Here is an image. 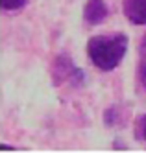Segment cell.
<instances>
[{
  "label": "cell",
  "instance_id": "obj_5",
  "mask_svg": "<svg viewBox=\"0 0 146 153\" xmlns=\"http://www.w3.org/2000/svg\"><path fill=\"white\" fill-rule=\"evenodd\" d=\"M135 135H137L139 140L146 142V114L137 116V120H135Z\"/></svg>",
  "mask_w": 146,
  "mask_h": 153
},
{
  "label": "cell",
  "instance_id": "obj_8",
  "mask_svg": "<svg viewBox=\"0 0 146 153\" xmlns=\"http://www.w3.org/2000/svg\"><path fill=\"white\" fill-rule=\"evenodd\" d=\"M139 53H141V57H146V33H144V37L141 39V45H139Z\"/></svg>",
  "mask_w": 146,
  "mask_h": 153
},
{
  "label": "cell",
  "instance_id": "obj_6",
  "mask_svg": "<svg viewBox=\"0 0 146 153\" xmlns=\"http://www.w3.org/2000/svg\"><path fill=\"white\" fill-rule=\"evenodd\" d=\"M26 4V0H2V7L6 11H15V9H20Z\"/></svg>",
  "mask_w": 146,
  "mask_h": 153
},
{
  "label": "cell",
  "instance_id": "obj_2",
  "mask_svg": "<svg viewBox=\"0 0 146 153\" xmlns=\"http://www.w3.org/2000/svg\"><path fill=\"white\" fill-rule=\"evenodd\" d=\"M52 76H54V85H61L69 79L74 87L83 83V72L74 67L69 56H58L52 67Z\"/></svg>",
  "mask_w": 146,
  "mask_h": 153
},
{
  "label": "cell",
  "instance_id": "obj_1",
  "mask_svg": "<svg viewBox=\"0 0 146 153\" xmlns=\"http://www.w3.org/2000/svg\"><path fill=\"white\" fill-rule=\"evenodd\" d=\"M126 50H128V37L124 33L96 35L93 39H89L87 42V53L91 57L93 65L106 72L118 67Z\"/></svg>",
  "mask_w": 146,
  "mask_h": 153
},
{
  "label": "cell",
  "instance_id": "obj_7",
  "mask_svg": "<svg viewBox=\"0 0 146 153\" xmlns=\"http://www.w3.org/2000/svg\"><path fill=\"white\" fill-rule=\"evenodd\" d=\"M137 76H139V83L142 85V89L146 91V57H142V61H141V65H139Z\"/></svg>",
  "mask_w": 146,
  "mask_h": 153
},
{
  "label": "cell",
  "instance_id": "obj_3",
  "mask_svg": "<svg viewBox=\"0 0 146 153\" xmlns=\"http://www.w3.org/2000/svg\"><path fill=\"white\" fill-rule=\"evenodd\" d=\"M107 15H109V9H107L104 0H89V2L85 4V7H83L85 22L93 24V26L102 24L104 20L107 19Z\"/></svg>",
  "mask_w": 146,
  "mask_h": 153
},
{
  "label": "cell",
  "instance_id": "obj_4",
  "mask_svg": "<svg viewBox=\"0 0 146 153\" xmlns=\"http://www.w3.org/2000/svg\"><path fill=\"white\" fill-rule=\"evenodd\" d=\"M124 15L131 24H146V0H124Z\"/></svg>",
  "mask_w": 146,
  "mask_h": 153
}]
</instances>
